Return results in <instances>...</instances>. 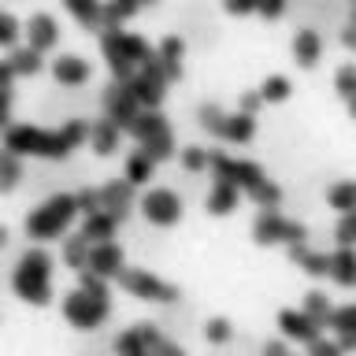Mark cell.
<instances>
[{
  "instance_id": "obj_25",
  "label": "cell",
  "mask_w": 356,
  "mask_h": 356,
  "mask_svg": "<svg viewBox=\"0 0 356 356\" xmlns=\"http://www.w3.org/2000/svg\"><path fill=\"white\" fill-rule=\"evenodd\" d=\"M119 227H122V222H119L115 216H111V211H104V208L82 219V234H86V238L93 241V245H100V241H115Z\"/></svg>"
},
{
  "instance_id": "obj_29",
  "label": "cell",
  "mask_w": 356,
  "mask_h": 356,
  "mask_svg": "<svg viewBox=\"0 0 356 356\" xmlns=\"http://www.w3.org/2000/svg\"><path fill=\"white\" fill-rule=\"evenodd\" d=\"M22 178H26V171H22V156L11 152L8 145H0V193H15V189L22 186Z\"/></svg>"
},
{
  "instance_id": "obj_38",
  "label": "cell",
  "mask_w": 356,
  "mask_h": 356,
  "mask_svg": "<svg viewBox=\"0 0 356 356\" xmlns=\"http://www.w3.org/2000/svg\"><path fill=\"white\" fill-rule=\"evenodd\" d=\"M115 356H152L149 353V345H145V338H141V330L138 327H130V330H122L119 338H115Z\"/></svg>"
},
{
  "instance_id": "obj_10",
  "label": "cell",
  "mask_w": 356,
  "mask_h": 356,
  "mask_svg": "<svg viewBox=\"0 0 356 356\" xmlns=\"http://www.w3.org/2000/svg\"><path fill=\"white\" fill-rule=\"evenodd\" d=\"M138 208H141L145 222H152V227H160V230L175 227V222H182V216H186L182 193H175V189H167V186L145 189V197L138 200Z\"/></svg>"
},
{
  "instance_id": "obj_40",
  "label": "cell",
  "mask_w": 356,
  "mask_h": 356,
  "mask_svg": "<svg viewBox=\"0 0 356 356\" xmlns=\"http://www.w3.org/2000/svg\"><path fill=\"white\" fill-rule=\"evenodd\" d=\"M22 38V26L11 11H0V49H15Z\"/></svg>"
},
{
  "instance_id": "obj_7",
  "label": "cell",
  "mask_w": 356,
  "mask_h": 356,
  "mask_svg": "<svg viewBox=\"0 0 356 356\" xmlns=\"http://www.w3.org/2000/svg\"><path fill=\"white\" fill-rule=\"evenodd\" d=\"M119 289L134 300H145V305H175L178 297V286H171L167 278H160L156 271H149V267H122L119 271Z\"/></svg>"
},
{
  "instance_id": "obj_27",
  "label": "cell",
  "mask_w": 356,
  "mask_h": 356,
  "mask_svg": "<svg viewBox=\"0 0 356 356\" xmlns=\"http://www.w3.org/2000/svg\"><path fill=\"white\" fill-rule=\"evenodd\" d=\"M63 8L74 15L78 26L104 30V0H63Z\"/></svg>"
},
{
  "instance_id": "obj_2",
  "label": "cell",
  "mask_w": 356,
  "mask_h": 356,
  "mask_svg": "<svg viewBox=\"0 0 356 356\" xmlns=\"http://www.w3.org/2000/svg\"><path fill=\"white\" fill-rule=\"evenodd\" d=\"M211 175L230 178V182L241 189V197H249L256 208H278L282 204V186L252 160H241V156H230V152H211Z\"/></svg>"
},
{
  "instance_id": "obj_1",
  "label": "cell",
  "mask_w": 356,
  "mask_h": 356,
  "mask_svg": "<svg viewBox=\"0 0 356 356\" xmlns=\"http://www.w3.org/2000/svg\"><path fill=\"white\" fill-rule=\"evenodd\" d=\"M89 141V119H63L56 130L33 127V122H11L4 130V145L19 156H33V160L63 163L74 149Z\"/></svg>"
},
{
  "instance_id": "obj_9",
  "label": "cell",
  "mask_w": 356,
  "mask_h": 356,
  "mask_svg": "<svg viewBox=\"0 0 356 356\" xmlns=\"http://www.w3.org/2000/svg\"><path fill=\"white\" fill-rule=\"evenodd\" d=\"M108 316H111V293H86V289L74 286L71 293L63 297V319L82 334L97 330Z\"/></svg>"
},
{
  "instance_id": "obj_15",
  "label": "cell",
  "mask_w": 356,
  "mask_h": 356,
  "mask_svg": "<svg viewBox=\"0 0 356 356\" xmlns=\"http://www.w3.org/2000/svg\"><path fill=\"white\" fill-rule=\"evenodd\" d=\"M22 33H26V44L33 52H52L56 44H60V22H56L52 15H44V11H38V15L26 19V26H22Z\"/></svg>"
},
{
  "instance_id": "obj_32",
  "label": "cell",
  "mask_w": 356,
  "mask_h": 356,
  "mask_svg": "<svg viewBox=\"0 0 356 356\" xmlns=\"http://www.w3.org/2000/svg\"><path fill=\"white\" fill-rule=\"evenodd\" d=\"M152 4L156 0H104V26H122L127 19H134L138 11Z\"/></svg>"
},
{
  "instance_id": "obj_16",
  "label": "cell",
  "mask_w": 356,
  "mask_h": 356,
  "mask_svg": "<svg viewBox=\"0 0 356 356\" xmlns=\"http://www.w3.org/2000/svg\"><path fill=\"white\" fill-rule=\"evenodd\" d=\"M238 200H241V189L230 182V178H216L211 175V186L204 193V211L208 216H234L238 211Z\"/></svg>"
},
{
  "instance_id": "obj_44",
  "label": "cell",
  "mask_w": 356,
  "mask_h": 356,
  "mask_svg": "<svg viewBox=\"0 0 356 356\" xmlns=\"http://www.w3.org/2000/svg\"><path fill=\"white\" fill-rule=\"evenodd\" d=\"M78 289H86V293H111L108 289V278H100L97 271H78Z\"/></svg>"
},
{
  "instance_id": "obj_41",
  "label": "cell",
  "mask_w": 356,
  "mask_h": 356,
  "mask_svg": "<svg viewBox=\"0 0 356 356\" xmlns=\"http://www.w3.org/2000/svg\"><path fill=\"white\" fill-rule=\"evenodd\" d=\"M334 89H338L341 100H353L356 97V63L338 67V74H334Z\"/></svg>"
},
{
  "instance_id": "obj_52",
  "label": "cell",
  "mask_w": 356,
  "mask_h": 356,
  "mask_svg": "<svg viewBox=\"0 0 356 356\" xmlns=\"http://www.w3.org/2000/svg\"><path fill=\"white\" fill-rule=\"evenodd\" d=\"M341 44H345V49H356V26H353V22L341 30Z\"/></svg>"
},
{
  "instance_id": "obj_24",
  "label": "cell",
  "mask_w": 356,
  "mask_h": 356,
  "mask_svg": "<svg viewBox=\"0 0 356 356\" xmlns=\"http://www.w3.org/2000/svg\"><path fill=\"white\" fill-rule=\"evenodd\" d=\"M330 282L341 289H356V249H338L330 252Z\"/></svg>"
},
{
  "instance_id": "obj_12",
  "label": "cell",
  "mask_w": 356,
  "mask_h": 356,
  "mask_svg": "<svg viewBox=\"0 0 356 356\" xmlns=\"http://www.w3.org/2000/svg\"><path fill=\"white\" fill-rule=\"evenodd\" d=\"M100 104H104V119H111L122 134H130V127L138 122V115L145 111L138 104V97H134L130 82H111L104 93H100Z\"/></svg>"
},
{
  "instance_id": "obj_23",
  "label": "cell",
  "mask_w": 356,
  "mask_h": 356,
  "mask_svg": "<svg viewBox=\"0 0 356 356\" xmlns=\"http://www.w3.org/2000/svg\"><path fill=\"white\" fill-rule=\"evenodd\" d=\"M138 149L145 156H152L156 163H167V160H175L178 156V141H175V130H171V122L167 127H160L156 134H149L145 141H138Z\"/></svg>"
},
{
  "instance_id": "obj_46",
  "label": "cell",
  "mask_w": 356,
  "mask_h": 356,
  "mask_svg": "<svg viewBox=\"0 0 356 356\" xmlns=\"http://www.w3.org/2000/svg\"><path fill=\"white\" fill-rule=\"evenodd\" d=\"M286 8H289V0H260V4H256V11H260L264 19H282Z\"/></svg>"
},
{
  "instance_id": "obj_26",
  "label": "cell",
  "mask_w": 356,
  "mask_h": 356,
  "mask_svg": "<svg viewBox=\"0 0 356 356\" xmlns=\"http://www.w3.org/2000/svg\"><path fill=\"white\" fill-rule=\"evenodd\" d=\"M330 330L338 334L341 353H356V305H341V308H334Z\"/></svg>"
},
{
  "instance_id": "obj_8",
  "label": "cell",
  "mask_w": 356,
  "mask_h": 356,
  "mask_svg": "<svg viewBox=\"0 0 356 356\" xmlns=\"http://www.w3.org/2000/svg\"><path fill=\"white\" fill-rule=\"evenodd\" d=\"M252 241L256 245H300L308 241V227L300 219L282 216L278 208H260L252 219Z\"/></svg>"
},
{
  "instance_id": "obj_20",
  "label": "cell",
  "mask_w": 356,
  "mask_h": 356,
  "mask_svg": "<svg viewBox=\"0 0 356 356\" xmlns=\"http://www.w3.org/2000/svg\"><path fill=\"white\" fill-rule=\"evenodd\" d=\"M89 63L82 60V56H74V52H63L60 60H52V78L60 86H67V89H78V86H86L89 82Z\"/></svg>"
},
{
  "instance_id": "obj_17",
  "label": "cell",
  "mask_w": 356,
  "mask_h": 356,
  "mask_svg": "<svg viewBox=\"0 0 356 356\" xmlns=\"http://www.w3.org/2000/svg\"><path fill=\"white\" fill-rule=\"evenodd\" d=\"M127 267V249H122L119 241H100L93 245V252H89V271H97L100 278H119V271Z\"/></svg>"
},
{
  "instance_id": "obj_36",
  "label": "cell",
  "mask_w": 356,
  "mask_h": 356,
  "mask_svg": "<svg viewBox=\"0 0 356 356\" xmlns=\"http://www.w3.org/2000/svg\"><path fill=\"white\" fill-rule=\"evenodd\" d=\"M305 312L319 323L323 330H327L330 319H334V305H330V297L323 293V289H308V293H305Z\"/></svg>"
},
{
  "instance_id": "obj_55",
  "label": "cell",
  "mask_w": 356,
  "mask_h": 356,
  "mask_svg": "<svg viewBox=\"0 0 356 356\" xmlns=\"http://www.w3.org/2000/svg\"><path fill=\"white\" fill-rule=\"evenodd\" d=\"M353 26H356V4H353Z\"/></svg>"
},
{
  "instance_id": "obj_3",
  "label": "cell",
  "mask_w": 356,
  "mask_h": 356,
  "mask_svg": "<svg viewBox=\"0 0 356 356\" xmlns=\"http://www.w3.org/2000/svg\"><path fill=\"white\" fill-rule=\"evenodd\" d=\"M78 216H82V211H78V197L56 189V193H49L41 204H33L26 211L22 234H26L30 241H63L67 234H71Z\"/></svg>"
},
{
  "instance_id": "obj_30",
  "label": "cell",
  "mask_w": 356,
  "mask_h": 356,
  "mask_svg": "<svg viewBox=\"0 0 356 356\" xmlns=\"http://www.w3.org/2000/svg\"><path fill=\"white\" fill-rule=\"evenodd\" d=\"M156 167H160V163H156L152 156H145V152L138 149V152H130V156H127V163H122V178H127L130 186H138V189H141V186H149L152 178H156Z\"/></svg>"
},
{
  "instance_id": "obj_43",
  "label": "cell",
  "mask_w": 356,
  "mask_h": 356,
  "mask_svg": "<svg viewBox=\"0 0 356 356\" xmlns=\"http://www.w3.org/2000/svg\"><path fill=\"white\" fill-rule=\"evenodd\" d=\"M74 197H78V211H82V219L93 216V211H100V186H82Z\"/></svg>"
},
{
  "instance_id": "obj_33",
  "label": "cell",
  "mask_w": 356,
  "mask_h": 356,
  "mask_svg": "<svg viewBox=\"0 0 356 356\" xmlns=\"http://www.w3.org/2000/svg\"><path fill=\"white\" fill-rule=\"evenodd\" d=\"M327 204L345 216V211H356V178H338L334 186H327Z\"/></svg>"
},
{
  "instance_id": "obj_54",
  "label": "cell",
  "mask_w": 356,
  "mask_h": 356,
  "mask_svg": "<svg viewBox=\"0 0 356 356\" xmlns=\"http://www.w3.org/2000/svg\"><path fill=\"white\" fill-rule=\"evenodd\" d=\"M349 115H353V119H356V97H353V100H349Z\"/></svg>"
},
{
  "instance_id": "obj_45",
  "label": "cell",
  "mask_w": 356,
  "mask_h": 356,
  "mask_svg": "<svg viewBox=\"0 0 356 356\" xmlns=\"http://www.w3.org/2000/svg\"><path fill=\"white\" fill-rule=\"evenodd\" d=\"M305 349H308V356H345L341 345L330 341V338H316L312 345H305Z\"/></svg>"
},
{
  "instance_id": "obj_22",
  "label": "cell",
  "mask_w": 356,
  "mask_h": 356,
  "mask_svg": "<svg viewBox=\"0 0 356 356\" xmlns=\"http://www.w3.org/2000/svg\"><path fill=\"white\" fill-rule=\"evenodd\" d=\"M89 252H93V241H89L82 230H78V234H67V238L60 241V260H63V267H71L74 275L89 267Z\"/></svg>"
},
{
  "instance_id": "obj_5",
  "label": "cell",
  "mask_w": 356,
  "mask_h": 356,
  "mask_svg": "<svg viewBox=\"0 0 356 356\" xmlns=\"http://www.w3.org/2000/svg\"><path fill=\"white\" fill-rule=\"evenodd\" d=\"M100 52H104V60H108L111 78H115V82H130V78L138 74V67L149 60L156 49L141 38V33H130L122 26H104L100 30Z\"/></svg>"
},
{
  "instance_id": "obj_11",
  "label": "cell",
  "mask_w": 356,
  "mask_h": 356,
  "mask_svg": "<svg viewBox=\"0 0 356 356\" xmlns=\"http://www.w3.org/2000/svg\"><path fill=\"white\" fill-rule=\"evenodd\" d=\"M167 71H163V63H160V56H149L141 67H138V74L130 78V89H134V97H138V104L141 108H160L163 104V97H167Z\"/></svg>"
},
{
  "instance_id": "obj_37",
  "label": "cell",
  "mask_w": 356,
  "mask_h": 356,
  "mask_svg": "<svg viewBox=\"0 0 356 356\" xmlns=\"http://www.w3.org/2000/svg\"><path fill=\"white\" fill-rule=\"evenodd\" d=\"M256 89H260L264 104H282V100L293 93V86H289V78H286V74H267Z\"/></svg>"
},
{
  "instance_id": "obj_56",
  "label": "cell",
  "mask_w": 356,
  "mask_h": 356,
  "mask_svg": "<svg viewBox=\"0 0 356 356\" xmlns=\"http://www.w3.org/2000/svg\"><path fill=\"white\" fill-rule=\"evenodd\" d=\"M289 356H297V353H289Z\"/></svg>"
},
{
  "instance_id": "obj_39",
  "label": "cell",
  "mask_w": 356,
  "mask_h": 356,
  "mask_svg": "<svg viewBox=\"0 0 356 356\" xmlns=\"http://www.w3.org/2000/svg\"><path fill=\"white\" fill-rule=\"evenodd\" d=\"M200 334H204V341H208V345H227V341L234 338V323H230V319H222V316H211V319H204Z\"/></svg>"
},
{
  "instance_id": "obj_42",
  "label": "cell",
  "mask_w": 356,
  "mask_h": 356,
  "mask_svg": "<svg viewBox=\"0 0 356 356\" xmlns=\"http://www.w3.org/2000/svg\"><path fill=\"white\" fill-rule=\"evenodd\" d=\"M334 241L345 245V249H356V211H345L334 227Z\"/></svg>"
},
{
  "instance_id": "obj_53",
  "label": "cell",
  "mask_w": 356,
  "mask_h": 356,
  "mask_svg": "<svg viewBox=\"0 0 356 356\" xmlns=\"http://www.w3.org/2000/svg\"><path fill=\"white\" fill-rule=\"evenodd\" d=\"M8 241H11V230L4 227V222H0V252H4V249H8Z\"/></svg>"
},
{
  "instance_id": "obj_13",
  "label": "cell",
  "mask_w": 356,
  "mask_h": 356,
  "mask_svg": "<svg viewBox=\"0 0 356 356\" xmlns=\"http://www.w3.org/2000/svg\"><path fill=\"white\" fill-rule=\"evenodd\" d=\"M278 330H282L286 341H297V345H312L316 338H323V327L305 308H282L278 312Z\"/></svg>"
},
{
  "instance_id": "obj_21",
  "label": "cell",
  "mask_w": 356,
  "mask_h": 356,
  "mask_svg": "<svg viewBox=\"0 0 356 356\" xmlns=\"http://www.w3.org/2000/svg\"><path fill=\"white\" fill-rule=\"evenodd\" d=\"M119 141H122V130L111 119H93L89 122V149H93L97 156H115Z\"/></svg>"
},
{
  "instance_id": "obj_35",
  "label": "cell",
  "mask_w": 356,
  "mask_h": 356,
  "mask_svg": "<svg viewBox=\"0 0 356 356\" xmlns=\"http://www.w3.org/2000/svg\"><path fill=\"white\" fill-rule=\"evenodd\" d=\"M8 63H11V71H15V78H33V74H41V52H33L30 44L26 49H11L8 52Z\"/></svg>"
},
{
  "instance_id": "obj_6",
  "label": "cell",
  "mask_w": 356,
  "mask_h": 356,
  "mask_svg": "<svg viewBox=\"0 0 356 356\" xmlns=\"http://www.w3.org/2000/svg\"><path fill=\"white\" fill-rule=\"evenodd\" d=\"M197 122H200V130H208L216 141H227V145H249L256 138V115L227 111L219 104H200Z\"/></svg>"
},
{
  "instance_id": "obj_51",
  "label": "cell",
  "mask_w": 356,
  "mask_h": 356,
  "mask_svg": "<svg viewBox=\"0 0 356 356\" xmlns=\"http://www.w3.org/2000/svg\"><path fill=\"white\" fill-rule=\"evenodd\" d=\"M11 82H15V71L8 60H0V89H11Z\"/></svg>"
},
{
  "instance_id": "obj_19",
  "label": "cell",
  "mask_w": 356,
  "mask_h": 356,
  "mask_svg": "<svg viewBox=\"0 0 356 356\" xmlns=\"http://www.w3.org/2000/svg\"><path fill=\"white\" fill-rule=\"evenodd\" d=\"M293 63L297 67H305V71H312L319 60H323V38H319V30L316 26H300L293 33Z\"/></svg>"
},
{
  "instance_id": "obj_48",
  "label": "cell",
  "mask_w": 356,
  "mask_h": 356,
  "mask_svg": "<svg viewBox=\"0 0 356 356\" xmlns=\"http://www.w3.org/2000/svg\"><path fill=\"white\" fill-rule=\"evenodd\" d=\"M11 100H15V89H0V130L11 127Z\"/></svg>"
},
{
  "instance_id": "obj_47",
  "label": "cell",
  "mask_w": 356,
  "mask_h": 356,
  "mask_svg": "<svg viewBox=\"0 0 356 356\" xmlns=\"http://www.w3.org/2000/svg\"><path fill=\"white\" fill-rule=\"evenodd\" d=\"M264 104L260 89H245V93L238 97V111H245V115H256V108Z\"/></svg>"
},
{
  "instance_id": "obj_14",
  "label": "cell",
  "mask_w": 356,
  "mask_h": 356,
  "mask_svg": "<svg viewBox=\"0 0 356 356\" xmlns=\"http://www.w3.org/2000/svg\"><path fill=\"white\" fill-rule=\"evenodd\" d=\"M134 189L138 186H130L127 178H108V182L100 186V208L111 211L119 222H127L130 211H134Z\"/></svg>"
},
{
  "instance_id": "obj_50",
  "label": "cell",
  "mask_w": 356,
  "mask_h": 356,
  "mask_svg": "<svg viewBox=\"0 0 356 356\" xmlns=\"http://www.w3.org/2000/svg\"><path fill=\"white\" fill-rule=\"evenodd\" d=\"M256 356H289V349H286V341H267Z\"/></svg>"
},
{
  "instance_id": "obj_4",
  "label": "cell",
  "mask_w": 356,
  "mask_h": 356,
  "mask_svg": "<svg viewBox=\"0 0 356 356\" xmlns=\"http://www.w3.org/2000/svg\"><path fill=\"white\" fill-rule=\"evenodd\" d=\"M52 252H44L41 245H26L22 256L11 267V289L22 305L44 308L52 305Z\"/></svg>"
},
{
  "instance_id": "obj_18",
  "label": "cell",
  "mask_w": 356,
  "mask_h": 356,
  "mask_svg": "<svg viewBox=\"0 0 356 356\" xmlns=\"http://www.w3.org/2000/svg\"><path fill=\"white\" fill-rule=\"evenodd\" d=\"M289 264L300 267L305 275L312 278H330V252H319V249H312L308 241H300V245H289Z\"/></svg>"
},
{
  "instance_id": "obj_49",
  "label": "cell",
  "mask_w": 356,
  "mask_h": 356,
  "mask_svg": "<svg viewBox=\"0 0 356 356\" xmlns=\"http://www.w3.org/2000/svg\"><path fill=\"white\" fill-rule=\"evenodd\" d=\"M256 4H260V0H222V8H227L230 15H252Z\"/></svg>"
},
{
  "instance_id": "obj_31",
  "label": "cell",
  "mask_w": 356,
  "mask_h": 356,
  "mask_svg": "<svg viewBox=\"0 0 356 356\" xmlns=\"http://www.w3.org/2000/svg\"><path fill=\"white\" fill-rule=\"evenodd\" d=\"M138 330H141V338H145V345H149L152 356H189L182 345L167 338V334L156 327V323H138Z\"/></svg>"
},
{
  "instance_id": "obj_34",
  "label": "cell",
  "mask_w": 356,
  "mask_h": 356,
  "mask_svg": "<svg viewBox=\"0 0 356 356\" xmlns=\"http://www.w3.org/2000/svg\"><path fill=\"white\" fill-rule=\"evenodd\" d=\"M178 167L186 175L211 171V149H204V145H186V149H178Z\"/></svg>"
},
{
  "instance_id": "obj_28",
  "label": "cell",
  "mask_w": 356,
  "mask_h": 356,
  "mask_svg": "<svg viewBox=\"0 0 356 356\" xmlns=\"http://www.w3.org/2000/svg\"><path fill=\"white\" fill-rule=\"evenodd\" d=\"M156 56H160L163 71L171 82H178L182 78V56H186V41L178 38V33H167V38L160 41V49H156Z\"/></svg>"
}]
</instances>
